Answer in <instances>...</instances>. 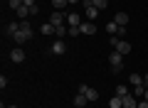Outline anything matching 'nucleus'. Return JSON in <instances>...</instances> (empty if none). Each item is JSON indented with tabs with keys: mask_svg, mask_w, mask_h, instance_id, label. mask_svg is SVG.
<instances>
[{
	"mask_svg": "<svg viewBox=\"0 0 148 108\" xmlns=\"http://www.w3.org/2000/svg\"><path fill=\"white\" fill-rule=\"evenodd\" d=\"M138 108H148V101H146V98H141V101H138Z\"/></svg>",
	"mask_w": 148,
	"mask_h": 108,
	"instance_id": "26",
	"label": "nucleus"
},
{
	"mask_svg": "<svg viewBox=\"0 0 148 108\" xmlns=\"http://www.w3.org/2000/svg\"><path fill=\"white\" fill-rule=\"evenodd\" d=\"M67 5H69V0H52V7H54V10H64Z\"/></svg>",
	"mask_w": 148,
	"mask_h": 108,
	"instance_id": "17",
	"label": "nucleus"
},
{
	"mask_svg": "<svg viewBox=\"0 0 148 108\" xmlns=\"http://www.w3.org/2000/svg\"><path fill=\"white\" fill-rule=\"evenodd\" d=\"M72 103H74V108H84L86 103H89V98H86V93H77Z\"/></svg>",
	"mask_w": 148,
	"mask_h": 108,
	"instance_id": "10",
	"label": "nucleus"
},
{
	"mask_svg": "<svg viewBox=\"0 0 148 108\" xmlns=\"http://www.w3.org/2000/svg\"><path fill=\"white\" fill-rule=\"evenodd\" d=\"M49 22H52L54 27H57V25H64V12H62V10H54L52 15H49Z\"/></svg>",
	"mask_w": 148,
	"mask_h": 108,
	"instance_id": "8",
	"label": "nucleus"
},
{
	"mask_svg": "<svg viewBox=\"0 0 148 108\" xmlns=\"http://www.w3.org/2000/svg\"><path fill=\"white\" fill-rule=\"evenodd\" d=\"M82 3H89V0H82Z\"/></svg>",
	"mask_w": 148,
	"mask_h": 108,
	"instance_id": "32",
	"label": "nucleus"
},
{
	"mask_svg": "<svg viewBox=\"0 0 148 108\" xmlns=\"http://www.w3.org/2000/svg\"><path fill=\"white\" fill-rule=\"evenodd\" d=\"M133 96H136V98H143V93H146V86H143V84H141V86H133Z\"/></svg>",
	"mask_w": 148,
	"mask_h": 108,
	"instance_id": "21",
	"label": "nucleus"
},
{
	"mask_svg": "<svg viewBox=\"0 0 148 108\" xmlns=\"http://www.w3.org/2000/svg\"><path fill=\"white\" fill-rule=\"evenodd\" d=\"M128 93H131V91H128L126 86H116V96H121V98H123V96H128Z\"/></svg>",
	"mask_w": 148,
	"mask_h": 108,
	"instance_id": "24",
	"label": "nucleus"
},
{
	"mask_svg": "<svg viewBox=\"0 0 148 108\" xmlns=\"http://www.w3.org/2000/svg\"><path fill=\"white\" fill-rule=\"evenodd\" d=\"M64 52H67L64 39H54V42H52V54H64Z\"/></svg>",
	"mask_w": 148,
	"mask_h": 108,
	"instance_id": "9",
	"label": "nucleus"
},
{
	"mask_svg": "<svg viewBox=\"0 0 148 108\" xmlns=\"http://www.w3.org/2000/svg\"><path fill=\"white\" fill-rule=\"evenodd\" d=\"M143 86L148 88V74H146V76H143Z\"/></svg>",
	"mask_w": 148,
	"mask_h": 108,
	"instance_id": "28",
	"label": "nucleus"
},
{
	"mask_svg": "<svg viewBox=\"0 0 148 108\" xmlns=\"http://www.w3.org/2000/svg\"><path fill=\"white\" fill-rule=\"evenodd\" d=\"M109 108H123V98L114 93V98H111V101H109Z\"/></svg>",
	"mask_w": 148,
	"mask_h": 108,
	"instance_id": "14",
	"label": "nucleus"
},
{
	"mask_svg": "<svg viewBox=\"0 0 148 108\" xmlns=\"http://www.w3.org/2000/svg\"><path fill=\"white\" fill-rule=\"evenodd\" d=\"M106 32H109V35H116V32H119V25H116V22H109V25H106Z\"/></svg>",
	"mask_w": 148,
	"mask_h": 108,
	"instance_id": "22",
	"label": "nucleus"
},
{
	"mask_svg": "<svg viewBox=\"0 0 148 108\" xmlns=\"http://www.w3.org/2000/svg\"><path fill=\"white\" fill-rule=\"evenodd\" d=\"M74 3H82V0H69V5H74Z\"/></svg>",
	"mask_w": 148,
	"mask_h": 108,
	"instance_id": "29",
	"label": "nucleus"
},
{
	"mask_svg": "<svg viewBox=\"0 0 148 108\" xmlns=\"http://www.w3.org/2000/svg\"><path fill=\"white\" fill-rule=\"evenodd\" d=\"M5 32H8V35H15V32H20V22H10V25L5 27Z\"/></svg>",
	"mask_w": 148,
	"mask_h": 108,
	"instance_id": "18",
	"label": "nucleus"
},
{
	"mask_svg": "<svg viewBox=\"0 0 148 108\" xmlns=\"http://www.w3.org/2000/svg\"><path fill=\"white\" fill-rule=\"evenodd\" d=\"M8 108H17V106H8Z\"/></svg>",
	"mask_w": 148,
	"mask_h": 108,
	"instance_id": "31",
	"label": "nucleus"
},
{
	"mask_svg": "<svg viewBox=\"0 0 148 108\" xmlns=\"http://www.w3.org/2000/svg\"><path fill=\"white\" fill-rule=\"evenodd\" d=\"M79 93H86V98H89V101H99V91H96V88H91V86H86V84H82V86H79Z\"/></svg>",
	"mask_w": 148,
	"mask_h": 108,
	"instance_id": "3",
	"label": "nucleus"
},
{
	"mask_svg": "<svg viewBox=\"0 0 148 108\" xmlns=\"http://www.w3.org/2000/svg\"><path fill=\"white\" fill-rule=\"evenodd\" d=\"M25 5H27V7H35L37 3H35V0H25Z\"/></svg>",
	"mask_w": 148,
	"mask_h": 108,
	"instance_id": "27",
	"label": "nucleus"
},
{
	"mask_svg": "<svg viewBox=\"0 0 148 108\" xmlns=\"http://www.w3.org/2000/svg\"><path fill=\"white\" fill-rule=\"evenodd\" d=\"M15 15L20 17V20H25V17L30 15V7H27V5H20V7H17V10H15Z\"/></svg>",
	"mask_w": 148,
	"mask_h": 108,
	"instance_id": "15",
	"label": "nucleus"
},
{
	"mask_svg": "<svg viewBox=\"0 0 148 108\" xmlns=\"http://www.w3.org/2000/svg\"><path fill=\"white\" fill-rule=\"evenodd\" d=\"M143 98H146V101H148V88H146V93H143Z\"/></svg>",
	"mask_w": 148,
	"mask_h": 108,
	"instance_id": "30",
	"label": "nucleus"
},
{
	"mask_svg": "<svg viewBox=\"0 0 148 108\" xmlns=\"http://www.w3.org/2000/svg\"><path fill=\"white\" fill-rule=\"evenodd\" d=\"M10 59H12L15 64H22V62H25V52H22L20 47H15V49L10 52Z\"/></svg>",
	"mask_w": 148,
	"mask_h": 108,
	"instance_id": "6",
	"label": "nucleus"
},
{
	"mask_svg": "<svg viewBox=\"0 0 148 108\" xmlns=\"http://www.w3.org/2000/svg\"><path fill=\"white\" fill-rule=\"evenodd\" d=\"M69 35H72V37H79L82 30H79V27H69Z\"/></svg>",
	"mask_w": 148,
	"mask_h": 108,
	"instance_id": "25",
	"label": "nucleus"
},
{
	"mask_svg": "<svg viewBox=\"0 0 148 108\" xmlns=\"http://www.w3.org/2000/svg\"><path fill=\"white\" fill-rule=\"evenodd\" d=\"M12 39H15L17 47L25 44L27 39H32V25H30L27 20H22V22H20V32H15V35H12Z\"/></svg>",
	"mask_w": 148,
	"mask_h": 108,
	"instance_id": "1",
	"label": "nucleus"
},
{
	"mask_svg": "<svg viewBox=\"0 0 148 108\" xmlns=\"http://www.w3.org/2000/svg\"><path fill=\"white\" fill-rule=\"evenodd\" d=\"M123 108H138V101L133 93H128V96H123Z\"/></svg>",
	"mask_w": 148,
	"mask_h": 108,
	"instance_id": "11",
	"label": "nucleus"
},
{
	"mask_svg": "<svg viewBox=\"0 0 148 108\" xmlns=\"http://www.w3.org/2000/svg\"><path fill=\"white\" fill-rule=\"evenodd\" d=\"M114 22H116L119 27H126V25H128V15H126V12H116V17H114Z\"/></svg>",
	"mask_w": 148,
	"mask_h": 108,
	"instance_id": "12",
	"label": "nucleus"
},
{
	"mask_svg": "<svg viewBox=\"0 0 148 108\" xmlns=\"http://www.w3.org/2000/svg\"><path fill=\"white\" fill-rule=\"evenodd\" d=\"M64 35H69V27H64V25L54 27V37H57V39H64Z\"/></svg>",
	"mask_w": 148,
	"mask_h": 108,
	"instance_id": "13",
	"label": "nucleus"
},
{
	"mask_svg": "<svg viewBox=\"0 0 148 108\" xmlns=\"http://www.w3.org/2000/svg\"><path fill=\"white\" fill-rule=\"evenodd\" d=\"M67 25L69 27H79L82 25V15L79 12H67Z\"/></svg>",
	"mask_w": 148,
	"mask_h": 108,
	"instance_id": "5",
	"label": "nucleus"
},
{
	"mask_svg": "<svg viewBox=\"0 0 148 108\" xmlns=\"http://www.w3.org/2000/svg\"><path fill=\"white\" fill-rule=\"evenodd\" d=\"M128 81H131L133 86H141V84H143V76H141V74H131V76H128Z\"/></svg>",
	"mask_w": 148,
	"mask_h": 108,
	"instance_id": "19",
	"label": "nucleus"
},
{
	"mask_svg": "<svg viewBox=\"0 0 148 108\" xmlns=\"http://www.w3.org/2000/svg\"><path fill=\"white\" fill-rule=\"evenodd\" d=\"M79 30H82V35H96V25H94V22H89V20L82 22Z\"/></svg>",
	"mask_w": 148,
	"mask_h": 108,
	"instance_id": "7",
	"label": "nucleus"
},
{
	"mask_svg": "<svg viewBox=\"0 0 148 108\" xmlns=\"http://www.w3.org/2000/svg\"><path fill=\"white\" fill-rule=\"evenodd\" d=\"M8 5H10L12 10H17L20 5H25V0H8Z\"/></svg>",
	"mask_w": 148,
	"mask_h": 108,
	"instance_id": "23",
	"label": "nucleus"
},
{
	"mask_svg": "<svg viewBox=\"0 0 148 108\" xmlns=\"http://www.w3.org/2000/svg\"><path fill=\"white\" fill-rule=\"evenodd\" d=\"M99 12H101V10H96L91 3H84V15H86V20H89V22H94L96 17H99Z\"/></svg>",
	"mask_w": 148,
	"mask_h": 108,
	"instance_id": "4",
	"label": "nucleus"
},
{
	"mask_svg": "<svg viewBox=\"0 0 148 108\" xmlns=\"http://www.w3.org/2000/svg\"><path fill=\"white\" fill-rule=\"evenodd\" d=\"M109 64H111V74H121L123 71V54L114 49L109 54Z\"/></svg>",
	"mask_w": 148,
	"mask_h": 108,
	"instance_id": "2",
	"label": "nucleus"
},
{
	"mask_svg": "<svg viewBox=\"0 0 148 108\" xmlns=\"http://www.w3.org/2000/svg\"><path fill=\"white\" fill-rule=\"evenodd\" d=\"M91 5H94L96 10H106V7H109V0H91Z\"/></svg>",
	"mask_w": 148,
	"mask_h": 108,
	"instance_id": "16",
	"label": "nucleus"
},
{
	"mask_svg": "<svg viewBox=\"0 0 148 108\" xmlns=\"http://www.w3.org/2000/svg\"><path fill=\"white\" fill-rule=\"evenodd\" d=\"M42 35H54V25H52V22H45V25H42Z\"/></svg>",
	"mask_w": 148,
	"mask_h": 108,
	"instance_id": "20",
	"label": "nucleus"
}]
</instances>
